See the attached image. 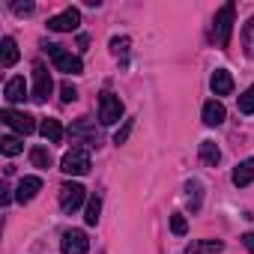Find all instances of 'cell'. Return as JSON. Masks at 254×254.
Masks as SVG:
<instances>
[{
  "mask_svg": "<svg viewBox=\"0 0 254 254\" xmlns=\"http://www.w3.org/2000/svg\"><path fill=\"white\" fill-rule=\"evenodd\" d=\"M48 54H51V63L57 66V72H66V75H81V72H84L81 57L69 54L63 45H48Z\"/></svg>",
  "mask_w": 254,
  "mask_h": 254,
  "instance_id": "6da1fadb",
  "label": "cell"
},
{
  "mask_svg": "<svg viewBox=\"0 0 254 254\" xmlns=\"http://www.w3.org/2000/svg\"><path fill=\"white\" fill-rule=\"evenodd\" d=\"M233 15H236V6L233 3H224L215 15V42L218 48H227L230 45V33H233Z\"/></svg>",
  "mask_w": 254,
  "mask_h": 254,
  "instance_id": "7a4b0ae2",
  "label": "cell"
},
{
  "mask_svg": "<svg viewBox=\"0 0 254 254\" xmlns=\"http://www.w3.org/2000/svg\"><path fill=\"white\" fill-rule=\"evenodd\" d=\"M60 171L69 174V177H81V174H87V171H90V153H87L84 147H72V150L63 156Z\"/></svg>",
  "mask_w": 254,
  "mask_h": 254,
  "instance_id": "3957f363",
  "label": "cell"
},
{
  "mask_svg": "<svg viewBox=\"0 0 254 254\" xmlns=\"http://www.w3.org/2000/svg\"><path fill=\"white\" fill-rule=\"evenodd\" d=\"M0 120H3L12 132H18V135H30V132L36 129L33 117L24 114V111H15V108H3V111H0Z\"/></svg>",
  "mask_w": 254,
  "mask_h": 254,
  "instance_id": "277c9868",
  "label": "cell"
},
{
  "mask_svg": "<svg viewBox=\"0 0 254 254\" xmlns=\"http://www.w3.org/2000/svg\"><path fill=\"white\" fill-rule=\"evenodd\" d=\"M123 117V102H120V96H114V93H102L99 96V120H102V126H114L117 120Z\"/></svg>",
  "mask_w": 254,
  "mask_h": 254,
  "instance_id": "5b68a950",
  "label": "cell"
},
{
  "mask_svg": "<svg viewBox=\"0 0 254 254\" xmlns=\"http://www.w3.org/2000/svg\"><path fill=\"white\" fill-rule=\"evenodd\" d=\"M84 200H87V189L81 183H63L60 186V209L63 212H75Z\"/></svg>",
  "mask_w": 254,
  "mask_h": 254,
  "instance_id": "8992f818",
  "label": "cell"
},
{
  "mask_svg": "<svg viewBox=\"0 0 254 254\" xmlns=\"http://www.w3.org/2000/svg\"><path fill=\"white\" fill-rule=\"evenodd\" d=\"M51 90H54L51 72L45 69V63L36 60V63H33V99H36V102H48Z\"/></svg>",
  "mask_w": 254,
  "mask_h": 254,
  "instance_id": "52a82bcc",
  "label": "cell"
},
{
  "mask_svg": "<svg viewBox=\"0 0 254 254\" xmlns=\"http://www.w3.org/2000/svg\"><path fill=\"white\" fill-rule=\"evenodd\" d=\"M69 135H72V141H84L87 147H99V132H96V126H93L90 117L75 120L72 129H69Z\"/></svg>",
  "mask_w": 254,
  "mask_h": 254,
  "instance_id": "ba28073f",
  "label": "cell"
},
{
  "mask_svg": "<svg viewBox=\"0 0 254 254\" xmlns=\"http://www.w3.org/2000/svg\"><path fill=\"white\" fill-rule=\"evenodd\" d=\"M78 24H81V12L75 6H69L60 15L48 18V30H54V33H72V30H78Z\"/></svg>",
  "mask_w": 254,
  "mask_h": 254,
  "instance_id": "9c48e42d",
  "label": "cell"
},
{
  "mask_svg": "<svg viewBox=\"0 0 254 254\" xmlns=\"http://www.w3.org/2000/svg\"><path fill=\"white\" fill-rule=\"evenodd\" d=\"M60 251L63 254H87L90 251V239L84 230H66L63 233V242H60Z\"/></svg>",
  "mask_w": 254,
  "mask_h": 254,
  "instance_id": "30bf717a",
  "label": "cell"
},
{
  "mask_svg": "<svg viewBox=\"0 0 254 254\" xmlns=\"http://www.w3.org/2000/svg\"><path fill=\"white\" fill-rule=\"evenodd\" d=\"M39 191H42V180H39V177H24V180L15 186V200H18V203H30Z\"/></svg>",
  "mask_w": 254,
  "mask_h": 254,
  "instance_id": "8fae6325",
  "label": "cell"
},
{
  "mask_svg": "<svg viewBox=\"0 0 254 254\" xmlns=\"http://www.w3.org/2000/svg\"><path fill=\"white\" fill-rule=\"evenodd\" d=\"M209 87H212L215 96H230L233 93V75L227 69H215L212 78H209Z\"/></svg>",
  "mask_w": 254,
  "mask_h": 254,
  "instance_id": "7c38bea8",
  "label": "cell"
},
{
  "mask_svg": "<svg viewBox=\"0 0 254 254\" xmlns=\"http://www.w3.org/2000/svg\"><path fill=\"white\" fill-rule=\"evenodd\" d=\"M3 96H6L9 105L24 102V99H27V84H24V78H9L6 87H3Z\"/></svg>",
  "mask_w": 254,
  "mask_h": 254,
  "instance_id": "4fadbf2b",
  "label": "cell"
},
{
  "mask_svg": "<svg viewBox=\"0 0 254 254\" xmlns=\"http://www.w3.org/2000/svg\"><path fill=\"white\" fill-rule=\"evenodd\" d=\"M224 251V242L218 239H194L186 245V254H221Z\"/></svg>",
  "mask_w": 254,
  "mask_h": 254,
  "instance_id": "5bb4252c",
  "label": "cell"
},
{
  "mask_svg": "<svg viewBox=\"0 0 254 254\" xmlns=\"http://www.w3.org/2000/svg\"><path fill=\"white\" fill-rule=\"evenodd\" d=\"M224 117H227V111H224V105H221L218 99H209V102L203 105V123H206V126H221Z\"/></svg>",
  "mask_w": 254,
  "mask_h": 254,
  "instance_id": "9a60e30c",
  "label": "cell"
},
{
  "mask_svg": "<svg viewBox=\"0 0 254 254\" xmlns=\"http://www.w3.org/2000/svg\"><path fill=\"white\" fill-rule=\"evenodd\" d=\"M0 63H3V69L18 63V45L12 36H3V42H0Z\"/></svg>",
  "mask_w": 254,
  "mask_h": 254,
  "instance_id": "2e32d148",
  "label": "cell"
},
{
  "mask_svg": "<svg viewBox=\"0 0 254 254\" xmlns=\"http://www.w3.org/2000/svg\"><path fill=\"white\" fill-rule=\"evenodd\" d=\"M254 183V159H245V162H239L236 165V171H233V186H251Z\"/></svg>",
  "mask_w": 254,
  "mask_h": 254,
  "instance_id": "e0dca14e",
  "label": "cell"
},
{
  "mask_svg": "<svg viewBox=\"0 0 254 254\" xmlns=\"http://www.w3.org/2000/svg\"><path fill=\"white\" fill-rule=\"evenodd\" d=\"M200 162L206 165V168H215L218 162H221V150L215 147V141H200Z\"/></svg>",
  "mask_w": 254,
  "mask_h": 254,
  "instance_id": "ac0fdd59",
  "label": "cell"
},
{
  "mask_svg": "<svg viewBox=\"0 0 254 254\" xmlns=\"http://www.w3.org/2000/svg\"><path fill=\"white\" fill-rule=\"evenodd\" d=\"M39 132H42V138H45L48 144H60V141H63V126H60L57 120H42Z\"/></svg>",
  "mask_w": 254,
  "mask_h": 254,
  "instance_id": "d6986e66",
  "label": "cell"
},
{
  "mask_svg": "<svg viewBox=\"0 0 254 254\" xmlns=\"http://www.w3.org/2000/svg\"><path fill=\"white\" fill-rule=\"evenodd\" d=\"M186 191H189V206H191V212H197L200 203H203V186H200L197 180H189V183H186Z\"/></svg>",
  "mask_w": 254,
  "mask_h": 254,
  "instance_id": "ffe728a7",
  "label": "cell"
},
{
  "mask_svg": "<svg viewBox=\"0 0 254 254\" xmlns=\"http://www.w3.org/2000/svg\"><path fill=\"white\" fill-rule=\"evenodd\" d=\"M30 162H33V168H42V171H48L54 165V159H51V153L45 147H33L30 150Z\"/></svg>",
  "mask_w": 254,
  "mask_h": 254,
  "instance_id": "44dd1931",
  "label": "cell"
},
{
  "mask_svg": "<svg viewBox=\"0 0 254 254\" xmlns=\"http://www.w3.org/2000/svg\"><path fill=\"white\" fill-rule=\"evenodd\" d=\"M129 48H132L129 36H114V39H111V51H114V57H120L123 63L129 60Z\"/></svg>",
  "mask_w": 254,
  "mask_h": 254,
  "instance_id": "7402d4cb",
  "label": "cell"
},
{
  "mask_svg": "<svg viewBox=\"0 0 254 254\" xmlns=\"http://www.w3.org/2000/svg\"><path fill=\"white\" fill-rule=\"evenodd\" d=\"M99 218H102V200H99V197H90V200H87V215H84V221L93 227V224H99Z\"/></svg>",
  "mask_w": 254,
  "mask_h": 254,
  "instance_id": "603a6c76",
  "label": "cell"
},
{
  "mask_svg": "<svg viewBox=\"0 0 254 254\" xmlns=\"http://www.w3.org/2000/svg\"><path fill=\"white\" fill-rule=\"evenodd\" d=\"M0 150H3V156H18V153L24 150V144H21V138H15V135H6L3 141H0Z\"/></svg>",
  "mask_w": 254,
  "mask_h": 254,
  "instance_id": "cb8c5ba5",
  "label": "cell"
},
{
  "mask_svg": "<svg viewBox=\"0 0 254 254\" xmlns=\"http://www.w3.org/2000/svg\"><path fill=\"white\" fill-rule=\"evenodd\" d=\"M242 48L248 57H254V18H248V24L242 30Z\"/></svg>",
  "mask_w": 254,
  "mask_h": 254,
  "instance_id": "d4e9b609",
  "label": "cell"
},
{
  "mask_svg": "<svg viewBox=\"0 0 254 254\" xmlns=\"http://www.w3.org/2000/svg\"><path fill=\"white\" fill-rule=\"evenodd\" d=\"M239 111H242V114H254V84L239 96Z\"/></svg>",
  "mask_w": 254,
  "mask_h": 254,
  "instance_id": "484cf974",
  "label": "cell"
},
{
  "mask_svg": "<svg viewBox=\"0 0 254 254\" xmlns=\"http://www.w3.org/2000/svg\"><path fill=\"white\" fill-rule=\"evenodd\" d=\"M171 230H174L177 236H183V233L189 230V221H186L183 212H174V215H171Z\"/></svg>",
  "mask_w": 254,
  "mask_h": 254,
  "instance_id": "4316f807",
  "label": "cell"
},
{
  "mask_svg": "<svg viewBox=\"0 0 254 254\" xmlns=\"http://www.w3.org/2000/svg\"><path fill=\"white\" fill-rule=\"evenodd\" d=\"M132 126H135V120H126V123H123V129L114 135V144H117V147L129 141V135H132Z\"/></svg>",
  "mask_w": 254,
  "mask_h": 254,
  "instance_id": "83f0119b",
  "label": "cell"
},
{
  "mask_svg": "<svg viewBox=\"0 0 254 254\" xmlns=\"http://www.w3.org/2000/svg\"><path fill=\"white\" fill-rule=\"evenodd\" d=\"M60 99L69 105V102H75V99H78V90H75L72 84H63V87H60Z\"/></svg>",
  "mask_w": 254,
  "mask_h": 254,
  "instance_id": "f1b7e54d",
  "label": "cell"
},
{
  "mask_svg": "<svg viewBox=\"0 0 254 254\" xmlns=\"http://www.w3.org/2000/svg\"><path fill=\"white\" fill-rule=\"evenodd\" d=\"M36 6L33 3H12V12H18V15H30Z\"/></svg>",
  "mask_w": 254,
  "mask_h": 254,
  "instance_id": "f546056e",
  "label": "cell"
},
{
  "mask_svg": "<svg viewBox=\"0 0 254 254\" xmlns=\"http://www.w3.org/2000/svg\"><path fill=\"white\" fill-rule=\"evenodd\" d=\"M242 245H245V248L254 254V233H245V236H242Z\"/></svg>",
  "mask_w": 254,
  "mask_h": 254,
  "instance_id": "4dcf8cb0",
  "label": "cell"
}]
</instances>
